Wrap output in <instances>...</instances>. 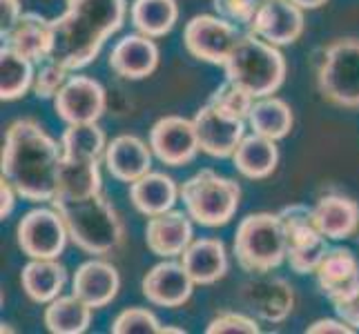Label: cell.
<instances>
[{
    "label": "cell",
    "mask_w": 359,
    "mask_h": 334,
    "mask_svg": "<svg viewBox=\"0 0 359 334\" xmlns=\"http://www.w3.org/2000/svg\"><path fill=\"white\" fill-rule=\"evenodd\" d=\"M54 107L67 125L96 123L107 107V94L103 85L90 76H72L56 94Z\"/></svg>",
    "instance_id": "4fadbf2b"
},
{
    "label": "cell",
    "mask_w": 359,
    "mask_h": 334,
    "mask_svg": "<svg viewBox=\"0 0 359 334\" xmlns=\"http://www.w3.org/2000/svg\"><path fill=\"white\" fill-rule=\"evenodd\" d=\"M234 256L239 267L252 274L279 267L288 256V241L279 214L259 212L245 216L234 232Z\"/></svg>",
    "instance_id": "5b68a950"
},
{
    "label": "cell",
    "mask_w": 359,
    "mask_h": 334,
    "mask_svg": "<svg viewBox=\"0 0 359 334\" xmlns=\"http://www.w3.org/2000/svg\"><path fill=\"white\" fill-rule=\"evenodd\" d=\"M161 328V321L147 307H128L114 319L109 330L114 334H156Z\"/></svg>",
    "instance_id": "e575fe53"
},
{
    "label": "cell",
    "mask_w": 359,
    "mask_h": 334,
    "mask_svg": "<svg viewBox=\"0 0 359 334\" xmlns=\"http://www.w3.org/2000/svg\"><path fill=\"white\" fill-rule=\"evenodd\" d=\"M130 18L139 34L150 36V39H161L177 25L179 5L177 0H134Z\"/></svg>",
    "instance_id": "4dcf8cb0"
},
{
    "label": "cell",
    "mask_w": 359,
    "mask_h": 334,
    "mask_svg": "<svg viewBox=\"0 0 359 334\" xmlns=\"http://www.w3.org/2000/svg\"><path fill=\"white\" fill-rule=\"evenodd\" d=\"M16 196H18V192L14 190V185H11L7 179H3V183H0V216L3 218H7L11 212H14Z\"/></svg>",
    "instance_id": "b9f144b4"
},
{
    "label": "cell",
    "mask_w": 359,
    "mask_h": 334,
    "mask_svg": "<svg viewBox=\"0 0 359 334\" xmlns=\"http://www.w3.org/2000/svg\"><path fill=\"white\" fill-rule=\"evenodd\" d=\"M239 299L248 312L268 323L286 321L294 307V292L290 283L279 277H268L266 272L243 283Z\"/></svg>",
    "instance_id": "8fae6325"
},
{
    "label": "cell",
    "mask_w": 359,
    "mask_h": 334,
    "mask_svg": "<svg viewBox=\"0 0 359 334\" xmlns=\"http://www.w3.org/2000/svg\"><path fill=\"white\" fill-rule=\"evenodd\" d=\"M181 190L168 174L161 172H147L145 176L130 185V201L143 216H156L170 212L175 207Z\"/></svg>",
    "instance_id": "d4e9b609"
},
{
    "label": "cell",
    "mask_w": 359,
    "mask_h": 334,
    "mask_svg": "<svg viewBox=\"0 0 359 334\" xmlns=\"http://www.w3.org/2000/svg\"><path fill=\"white\" fill-rule=\"evenodd\" d=\"M210 105L219 107L221 111H226V114L234 116V118H241V120H248L250 116V109L255 105V96L250 92H245L239 85H234L230 81H226L221 88H217L210 96Z\"/></svg>",
    "instance_id": "836d02e7"
},
{
    "label": "cell",
    "mask_w": 359,
    "mask_h": 334,
    "mask_svg": "<svg viewBox=\"0 0 359 334\" xmlns=\"http://www.w3.org/2000/svg\"><path fill=\"white\" fill-rule=\"evenodd\" d=\"M152 147L132 134H121L107 143L105 165L116 181L132 185L152 169Z\"/></svg>",
    "instance_id": "ffe728a7"
},
{
    "label": "cell",
    "mask_w": 359,
    "mask_h": 334,
    "mask_svg": "<svg viewBox=\"0 0 359 334\" xmlns=\"http://www.w3.org/2000/svg\"><path fill=\"white\" fill-rule=\"evenodd\" d=\"M192 237L194 232L190 214L177 212V209L150 216L145 225V243L150 247V252L161 258L181 256L194 241Z\"/></svg>",
    "instance_id": "ac0fdd59"
},
{
    "label": "cell",
    "mask_w": 359,
    "mask_h": 334,
    "mask_svg": "<svg viewBox=\"0 0 359 334\" xmlns=\"http://www.w3.org/2000/svg\"><path fill=\"white\" fill-rule=\"evenodd\" d=\"M20 283L34 303H52L67 283V270L56 258H32L22 267Z\"/></svg>",
    "instance_id": "484cf974"
},
{
    "label": "cell",
    "mask_w": 359,
    "mask_h": 334,
    "mask_svg": "<svg viewBox=\"0 0 359 334\" xmlns=\"http://www.w3.org/2000/svg\"><path fill=\"white\" fill-rule=\"evenodd\" d=\"M194 127L199 136L201 152L215 158H228L243 141V123L241 118H234L219 107L205 103L196 111Z\"/></svg>",
    "instance_id": "9a60e30c"
},
{
    "label": "cell",
    "mask_w": 359,
    "mask_h": 334,
    "mask_svg": "<svg viewBox=\"0 0 359 334\" xmlns=\"http://www.w3.org/2000/svg\"><path fill=\"white\" fill-rule=\"evenodd\" d=\"M248 123H250L255 134H262L272 141H281L292 130V109L277 96H264L255 101Z\"/></svg>",
    "instance_id": "f546056e"
},
{
    "label": "cell",
    "mask_w": 359,
    "mask_h": 334,
    "mask_svg": "<svg viewBox=\"0 0 359 334\" xmlns=\"http://www.w3.org/2000/svg\"><path fill=\"white\" fill-rule=\"evenodd\" d=\"M63 154L69 158H85L98 160L105 156L107 141L103 130L96 123H81V125H67V130L60 136Z\"/></svg>",
    "instance_id": "d6a6232c"
},
{
    "label": "cell",
    "mask_w": 359,
    "mask_h": 334,
    "mask_svg": "<svg viewBox=\"0 0 359 334\" xmlns=\"http://www.w3.org/2000/svg\"><path fill=\"white\" fill-rule=\"evenodd\" d=\"M315 223L328 241L348 239L359 228V205L341 194H326L317 201Z\"/></svg>",
    "instance_id": "cb8c5ba5"
},
{
    "label": "cell",
    "mask_w": 359,
    "mask_h": 334,
    "mask_svg": "<svg viewBox=\"0 0 359 334\" xmlns=\"http://www.w3.org/2000/svg\"><path fill=\"white\" fill-rule=\"evenodd\" d=\"M101 194V169L98 160L69 158L63 154L58 176V192L54 199H88Z\"/></svg>",
    "instance_id": "83f0119b"
},
{
    "label": "cell",
    "mask_w": 359,
    "mask_h": 334,
    "mask_svg": "<svg viewBox=\"0 0 359 334\" xmlns=\"http://www.w3.org/2000/svg\"><path fill=\"white\" fill-rule=\"evenodd\" d=\"M335 312L341 321L359 330V290L353 296H348V299L335 303Z\"/></svg>",
    "instance_id": "ab89813d"
},
{
    "label": "cell",
    "mask_w": 359,
    "mask_h": 334,
    "mask_svg": "<svg viewBox=\"0 0 359 334\" xmlns=\"http://www.w3.org/2000/svg\"><path fill=\"white\" fill-rule=\"evenodd\" d=\"M294 5H299L302 9H317L321 5H326L328 0H292Z\"/></svg>",
    "instance_id": "7bdbcfd3"
},
{
    "label": "cell",
    "mask_w": 359,
    "mask_h": 334,
    "mask_svg": "<svg viewBox=\"0 0 359 334\" xmlns=\"http://www.w3.org/2000/svg\"><path fill=\"white\" fill-rule=\"evenodd\" d=\"M69 69L54 63V60H43L41 67L36 69L34 76V94L39 98H56V94L63 90Z\"/></svg>",
    "instance_id": "d590c367"
},
{
    "label": "cell",
    "mask_w": 359,
    "mask_h": 334,
    "mask_svg": "<svg viewBox=\"0 0 359 334\" xmlns=\"http://www.w3.org/2000/svg\"><path fill=\"white\" fill-rule=\"evenodd\" d=\"M150 147L154 156L170 167H179L194 160L201 152L194 120L183 116H165L150 130Z\"/></svg>",
    "instance_id": "7c38bea8"
},
{
    "label": "cell",
    "mask_w": 359,
    "mask_h": 334,
    "mask_svg": "<svg viewBox=\"0 0 359 334\" xmlns=\"http://www.w3.org/2000/svg\"><path fill=\"white\" fill-rule=\"evenodd\" d=\"M259 5H262V0H212L217 14L234 25H239V27H248L252 22Z\"/></svg>",
    "instance_id": "8d00e7d4"
},
{
    "label": "cell",
    "mask_w": 359,
    "mask_h": 334,
    "mask_svg": "<svg viewBox=\"0 0 359 334\" xmlns=\"http://www.w3.org/2000/svg\"><path fill=\"white\" fill-rule=\"evenodd\" d=\"M241 36L243 32L239 25L221 18L219 14H201L185 25L183 43L194 58L210 65H224Z\"/></svg>",
    "instance_id": "9c48e42d"
},
{
    "label": "cell",
    "mask_w": 359,
    "mask_h": 334,
    "mask_svg": "<svg viewBox=\"0 0 359 334\" xmlns=\"http://www.w3.org/2000/svg\"><path fill=\"white\" fill-rule=\"evenodd\" d=\"M181 201L194 223L203 228H219L237 214L241 188L228 176H221L212 169H201L181 185Z\"/></svg>",
    "instance_id": "8992f818"
},
{
    "label": "cell",
    "mask_w": 359,
    "mask_h": 334,
    "mask_svg": "<svg viewBox=\"0 0 359 334\" xmlns=\"http://www.w3.org/2000/svg\"><path fill=\"white\" fill-rule=\"evenodd\" d=\"M16 237L22 254L29 258H58L65 250L69 234L56 207H36L20 218Z\"/></svg>",
    "instance_id": "30bf717a"
},
{
    "label": "cell",
    "mask_w": 359,
    "mask_h": 334,
    "mask_svg": "<svg viewBox=\"0 0 359 334\" xmlns=\"http://www.w3.org/2000/svg\"><path fill=\"white\" fill-rule=\"evenodd\" d=\"M63 165V145L49 136L41 123L18 118L7 127L3 143V179H7L18 196L32 203L54 201L58 176Z\"/></svg>",
    "instance_id": "6da1fadb"
},
{
    "label": "cell",
    "mask_w": 359,
    "mask_h": 334,
    "mask_svg": "<svg viewBox=\"0 0 359 334\" xmlns=\"http://www.w3.org/2000/svg\"><path fill=\"white\" fill-rule=\"evenodd\" d=\"M161 334H185L183 328H170V326H163L161 328Z\"/></svg>",
    "instance_id": "ee69618b"
},
{
    "label": "cell",
    "mask_w": 359,
    "mask_h": 334,
    "mask_svg": "<svg viewBox=\"0 0 359 334\" xmlns=\"http://www.w3.org/2000/svg\"><path fill=\"white\" fill-rule=\"evenodd\" d=\"M3 45L34 60V63H43L49 56V47H52V20L43 18L36 11H27L3 36Z\"/></svg>",
    "instance_id": "7402d4cb"
},
{
    "label": "cell",
    "mask_w": 359,
    "mask_h": 334,
    "mask_svg": "<svg viewBox=\"0 0 359 334\" xmlns=\"http://www.w3.org/2000/svg\"><path fill=\"white\" fill-rule=\"evenodd\" d=\"M126 14V0H67L65 14L52 20L47 60L69 71L88 67L109 36L121 29Z\"/></svg>",
    "instance_id": "7a4b0ae2"
},
{
    "label": "cell",
    "mask_w": 359,
    "mask_h": 334,
    "mask_svg": "<svg viewBox=\"0 0 359 334\" xmlns=\"http://www.w3.org/2000/svg\"><path fill=\"white\" fill-rule=\"evenodd\" d=\"M208 334H259L257 321L239 314V312H224L210 321V326L205 328Z\"/></svg>",
    "instance_id": "74e56055"
},
{
    "label": "cell",
    "mask_w": 359,
    "mask_h": 334,
    "mask_svg": "<svg viewBox=\"0 0 359 334\" xmlns=\"http://www.w3.org/2000/svg\"><path fill=\"white\" fill-rule=\"evenodd\" d=\"M321 96L332 105L359 107V41L341 39L326 47L319 65Z\"/></svg>",
    "instance_id": "52a82bcc"
},
{
    "label": "cell",
    "mask_w": 359,
    "mask_h": 334,
    "mask_svg": "<svg viewBox=\"0 0 359 334\" xmlns=\"http://www.w3.org/2000/svg\"><path fill=\"white\" fill-rule=\"evenodd\" d=\"M121 277L112 263L101 261V258H92L79 265L76 274L72 279V292L83 299L94 310L109 305L118 294Z\"/></svg>",
    "instance_id": "44dd1931"
},
{
    "label": "cell",
    "mask_w": 359,
    "mask_h": 334,
    "mask_svg": "<svg viewBox=\"0 0 359 334\" xmlns=\"http://www.w3.org/2000/svg\"><path fill=\"white\" fill-rule=\"evenodd\" d=\"M109 67L121 78L141 81L158 67V47L145 34H130L109 52Z\"/></svg>",
    "instance_id": "d6986e66"
},
{
    "label": "cell",
    "mask_w": 359,
    "mask_h": 334,
    "mask_svg": "<svg viewBox=\"0 0 359 334\" xmlns=\"http://www.w3.org/2000/svg\"><path fill=\"white\" fill-rule=\"evenodd\" d=\"M353 332L357 330L341 319H319L306 328V334H353Z\"/></svg>",
    "instance_id": "f35d334b"
},
{
    "label": "cell",
    "mask_w": 359,
    "mask_h": 334,
    "mask_svg": "<svg viewBox=\"0 0 359 334\" xmlns=\"http://www.w3.org/2000/svg\"><path fill=\"white\" fill-rule=\"evenodd\" d=\"M248 32L270 45H292L304 34V9L292 0H262Z\"/></svg>",
    "instance_id": "5bb4252c"
},
{
    "label": "cell",
    "mask_w": 359,
    "mask_h": 334,
    "mask_svg": "<svg viewBox=\"0 0 359 334\" xmlns=\"http://www.w3.org/2000/svg\"><path fill=\"white\" fill-rule=\"evenodd\" d=\"M196 283L183 263L163 261L143 277V296L158 307H181L190 301Z\"/></svg>",
    "instance_id": "2e32d148"
},
{
    "label": "cell",
    "mask_w": 359,
    "mask_h": 334,
    "mask_svg": "<svg viewBox=\"0 0 359 334\" xmlns=\"http://www.w3.org/2000/svg\"><path fill=\"white\" fill-rule=\"evenodd\" d=\"M279 221L288 241V265L297 274H311L328 252V239L315 223V209L304 203L283 207Z\"/></svg>",
    "instance_id": "ba28073f"
},
{
    "label": "cell",
    "mask_w": 359,
    "mask_h": 334,
    "mask_svg": "<svg viewBox=\"0 0 359 334\" xmlns=\"http://www.w3.org/2000/svg\"><path fill=\"white\" fill-rule=\"evenodd\" d=\"M34 60L25 58L3 45L0 49V96L3 101H16L34 88Z\"/></svg>",
    "instance_id": "1f68e13d"
},
{
    "label": "cell",
    "mask_w": 359,
    "mask_h": 334,
    "mask_svg": "<svg viewBox=\"0 0 359 334\" xmlns=\"http://www.w3.org/2000/svg\"><path fill=\"white\" fill-rule=\"evenodd\" d=\"M20 16V0H0V32L3 36L14 27Z\"/></svg>",
    "instance_id": "60d3db41"
},
{
    "label": "cell",
    "mask_w": 359,
    "mask_h": 334,
    "mask_svg": "<svg viewBox=\"0 0 359 334\" xmlns=\"http://www.w3.org/2000/svg\"><path fill=\"white\" fill-rule=\"evenodd\" d=\"M226 81L239 85L255 98L275 94L286 81V58L277 45L259 39L255 34H243L224 63Z\"/></svg>",
    "instance_id": "277c9868"
},
{
    "label": "cell",
    "mask_w": 359,
    "mask_h": 334,
    "mask_svg": "<svg viewBox=\"0 0 359 334\" xmlns=\"http://www.w3.org/2000/svg\"><path fill=\"white\" fill-rule=\"evenodd\" d=\"M92 310L76 294L56 296L52 303L45 307V326L54 334H81L92 323Z\"/></svg>",
    "instance_id": "f1b7e54d"
},
{
    "label": "cell",
    "mask_w": 359,
    "mask_h": 334,
    "mask_svg": "<svg viewBox=\"0 0 359 334\" xmlns=\"http://www.w3.org/2000/svg\"><path fill=\"white\" fill-rule=\"evenodd\" d=\"M317 286L332 305L359 290V258L344 247H332L315 270Z\"/></svg>",
    "instance_id": "e0dca14e"
},
{
    "label": "cell",
    "mask_w": 359,
    "mask_h": 334,
    "mask_svg": "<svg viewBox=\"0 0 359 334\" xmlns=\"http://www.w3.org/2000/svg\"><path fill=\"white\" fill-rule=\"evenodd\" d=\"M181 263L196 286H212L228 272L226 245L219 239H196L181 254Z\"/></svg>",
    "instance_id": "603a6c76"
},
{
    "label": "cell",
    "mask_w": 359,
    "mask_h": 334,
    "mask_svg": "<svg viewBox=\"0 0 359 334\" xmlns=\"http://www.w3.org/2000/svg\"><path fill=\"white\" fill-rule=\"evenodd\" d=\"M234 167H237L245 179L262 181L268 179L277 169L279 163V150L277 141L266 139L262 134L243 136V141L232 154Z\"/></svg>",
    "instance_id": "4316f807"
},
{
    "label": "cell",
    "mask_w": 359,
    "mask_h": 334,
    "mask_svg": "<svg viewBox=\"0 0 359 334\" xmlns=\"http://www.w3.org/2000/svg\"><path fill=\"white\" fill-rule=\"evenodd\" d=\"M72 243L94 256L112 254L123 241V223L103 194L88 199H54Z\"/></svg>",
    "instance_id": "3957f363"
}]
</instances>
